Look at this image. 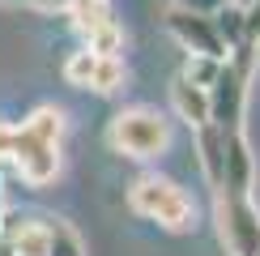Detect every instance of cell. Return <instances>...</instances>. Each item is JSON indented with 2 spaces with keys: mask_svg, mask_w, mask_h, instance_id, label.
I'll return each instance as SVG.
<instances>
[{
  "mask_svg": "<svg viewBox=\"0 0 260 256\" xmlns=\"http://www.w3.org/2000/svg\"><path fill=\"white\" fill-rule=\"evenodd\" d=\"M60 137H64V111L60 107H35L13 128V149L9 163L17 167V175L30 188H43L60 175Z\"/></svg>",
  "mask_w": 260,
  "mask_h": 256,
  "instance_id": "6da1fadb",
  "label": "cell"
},
{
  "mask_svg": "<svg viewBox=\"0 0 260 256\" xmlns=\"http://www.w3.org/2000/svg\"><path fill=\"white\" fill-rule=\"evenodd\" d=\"M128 205H133V213H141V218L158 222V227L167 231H192V222H197V209H192V197L183 192L175 179H162V175H141L133 188H128Z\"/></svg>",
  "mask_w": 260,
  "mask_h": 256,
  "instance_id": "7a4b0ae2",
  "label": "cell"
},
{
  "mask_svg": "<svg viewBox=\"0 0 260 256\" xmlns=\"http://www.w3.org/2000/svg\"><path fill=\"white\" fill-rule=\"evenodd\" d=\"M107 145L115 154H128V158H158L171 145V124L154 107H124L107 124Z\"/></svg>",
  "mask_w": 260,
  "mask_h": 256,
  "instance_id": "3957f363",
  "label": "cell"
},
{
  "mask_svg": "<svg viewBox=\"0 0 260 256\" xmlns=\"http://www.w3.org/2000/svg\"><path fill=\"white\" fill-rule=\"evenodd\" d=\"M213 222H218V239L231 256H260V209L252 205V197L218 192Z\"/></svg>",
  "mask_w": 260,
  "mask_h": 256,
  "instance_id": "277c9868",
  "label": "cell"
},
{
  "mask_svg": "<svg viewBox=\"0 0 260 256\" xmlns=\"http://www.w3.org/2000/svg\"><path fill=\"white\" fill-rule=\"evenodd\" d=\"M247 73L235 64H222L218 81L209 85V124H218L222 133H239L243 128V107H247Z\"/></svg>",
  "mask_w": 260,
  "mask_h": 256,
  "instance_id": "5b68a950",
  "label": "cell"
},
{
  "mask_svg": "<svg viewBox=\"0 0 260 256\" xmlns=\"http://www.w3.org/2000/svg\"><path fill=\"white\" fill-rule=\"evenodd\" d=\"M162 26H167V35L179 43L188 56H213V60H226V47L218 39V30H213V17H201V13H183V9L171 5L167 17H162Z\"/></svg>",
  "mask_w": 260,
  "mask_h": 256,
  "instance_id": "8992f818",
  "label": "cell"
},
{
  "mask_svg": "<svg viewBox=\"0 0 260 256\" xmlns=\"http://www.w3.org/2000/svg\"><path fill=\"white\" fill-rule=\"evenodd\" d=\"M256 184V158L247 145L243 128L239 133H226V167H222V188L218 192H235V197H252Z\"/></svg>",
  "mask_w": 260,
  "mask_h": 256,
  "instance_id": "52a82bcc",
  "label": "cell"
},
{
  "mask_svg": "<svg viewBox=\"0 0 260 256\" xmlns=\"http://www.w3.org/2000/svg\"><path fill=\"white\" fill-rule=\"evenodd\" d=\"M171 107H175V115L192 128V133H197L201 124H209V90H201V85H192L183 77L171 81Z\"/></svg>",
  "mask_w": 260,
  "mask_h": 256,
  "instance_id": "ba28073f",
  "label": "cell"
},
{
  "mask_svg": "<svg viewBox=\"0 0 260 256\" xmlns=\"http://www.w3.org/2000/svg\"><path fill=\"white\" fill-rule=\"evenodd\" d=\"M197 158L201 171L213 188H222V167H226V133L218 124H201L197 128Z\"/></svg>",
  "mask_w": 260,
  "mask_h": 256,
  "instance_id": "9c48e42d",
  "label": "cell"
},
{
  "mask_svg": "<svg viewBox=\"0 0 260 256\" xmlns=\"http://www.w3.org/2000/svg\"><path fill=\"white\" fill-rule=\"evenodd\" d=\"M64 13L73 17V30L90 43L94 35H103L107 26H120V21L111 17V5L107 0H81V5H73V9H64Z\"/></svg>",
  "mask_w": 260,
  "mask_h": 256,
  "instance_id": "30bf717a",
  "label": "cell"
},
{
  "mask_svg": "<svg viewBox=\"0 0 260 256\" xmlns=\"http://www.w3.org/2000/svg\"><path fill=\"white\" fill-rule=\"evenodd\" d=\"M124 60L120 56H99V64H94V77H90V90L94 94H120L124 90Z\"/></svg>",
  "mask_w": 260,
  "mask_h": 256,
  "instance_id": "8fae6325",
  "label": "cell"
},
{
  "mask_svg": "<svg viewBox=\"0 0 260 256\" xmlns=\"http://www.w3.org/2000/svg\"><path fill=\"white\" fill-rule=\"evenodd\" d=\"M47 256H85L81 235L69 227V222H47Z\"/></svg>",
  "mask_w": 260,
  "mask_h": 256,
  "instance_id": "7c38bea8",
  "label": "cell"
},
{
  "mask_svg": "<svg viewBox=\"0 0 260 256\" xmlns=\"http://www.w3.org/2000/svg\"><path fill=\"white\" fill-rule=\"evenodd\" d=\"M213 30H218V39H222L226 56H231V51L243 43V9H239V5L218 9V13H213Z\"/></svg>",
  "mask_w": 260,
  "mask_h": 256,
  "instance_id": "4fadbf2b",
  "label": "cell"
},
{
  "mask_svg": "<svg viewBox=\"0 0 260 256\" xmlns=\"http://www.w3.org/2000/svg\"><path fill=\"white\" fill-rule=\"evenodd\" d=\"M94 64H99V56L94 51H73L69 60H64V81L73 85V90H90V77H94Z\"/></svg>",
  "mask_w": 260,
  "mask_h": 256,
  "instance_id": "5bb4252c",
  "label": "cell"
},
{
  "mask_svg": "<svg viewBox=\"0 0 260 256\" xmlns=\"http://www.w3.org/2000/svg\"><path fill=\"white\" fill-rule=\"evenodd\" d=\"M222 64H226V60H213V56H188V64H183L179 77H183V81H192V85H201V90H209V85L218 81Z\"/></svg>",
  "mask_w": 260,
  "mask_h": 256,
  "instance_id": "9a60e30c",
  "label": "cell"
},
{
  "mask_svg": "<svg viewBox=\"0 0 260 256\" xmlns=\"http://www.w3.org/2000/svg\"><path fill=\"white\" fill-rule=\"evenodd\" d=\"M243 43H252V47H260V0H252V5H243Z\"/></svg>",
  "mask_w": 260,
  "mask_h": 256,
  "instance_id": "2e32d148",
  "label": "cell"
},
{
  "mask_svg": "<svg viewBox=\"0 0 260 256\" xmlns=\"http://www.w3.org/2000/svg\"><path fill=\"white\" fill-rule=\"evenodd\" d=\"M226 5H231V0H175V9H183V13H201V17H213Z\"/></svg>",
  "mask_w": 260,
  "mask_h": 256,
  "instance_id": "e0dca14e",
  "label": "cell"
},
{
  "mask_svg": "<svg viewBox=\"0 0 260 256\" xmlns=\"http://www.w3.org/2000/svg\"><path fill=\"white\" fill-rule=\"evenodd\" d=\"M26 5H39V9H73L81 0H26Z\"/></svg>",
  "mask_w": 260,
  "mask_h": 256,
  "instance_id": "ac0fdd59",
  "label": "cell"
},
{
  "mask_svg": "<svg viewBox=\"0 0 260 256\" xmlns=\"http://www.w3.org/2000/svg\"><path fill=\"white\" fill-rule=\"evenodd\" d=\"M231 5H239V9H243V5H252V0H231Z\"/></svg>",
  "mask_w": 260,
  "mask_h": 256,
  "instance_id": "d6986e66",
  "label": "cell"
},
{
  "mask_svg": "<svg viewBox=\"0 0 260 256\" xmlns=\"http://www.w3.org/2000/svg\"><path fill=\"white\" fill-rule=\"evenodd\" d=\"M5 5H26V0H5Z\"/></svg>",
  "mask_w": 260,
  "mask_h": 256,
  "instance_id": "ffe728a7",
  "label": "cell"
},
{
  "mask_svg": "<svg viewBox=\"0 0 260 256\" xmlns=\"http://www.w3.org/2000/svg\"><path fill=\"white\" fill-rule=\"evenodd\" d=\"M0 222H5V209H0Z\"/></svg>",
  "mask_w": 260,
  "mask_h": 256,
  "instance_id": "44dd1931",
  "label": "cell"
}]
</instances>
